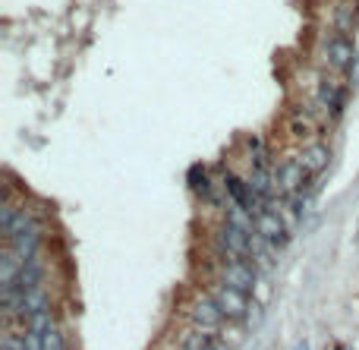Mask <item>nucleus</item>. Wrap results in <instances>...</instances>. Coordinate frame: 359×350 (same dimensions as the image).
I'll list each match as a JSON object with an SVG mask.
<instances>
[{
	"label": "nucleus",
	"mask_w": 359,
	"mask_h": 350,
	"mask_svg": "<svg viewBox=\"0 0 359 350\" xmlns=\"http://www.w3.org/2000/svg\"><path fill=\"white\" fill-rule=\"evenodd\" d=\"M218 274H220V284L237 287V290H243V293H252L258 287L255 262H220Z\"/></svg>",
	"instance_id": "1"
},
{
	"label": "nucleus",
	"mask_w": 359,
	"mask_h": 350,
	"mask_svg": "<svg viewBox=\"0 0 359 350\" xmlns=\"http://www.w3.org/2000/svg\"><path fill=\"white\" fill-rule=\"evenodd\" d=\"M211 300L220 306V312H224L230 322H237V318H246L249 316V293L237 290V287H227V284H214L211 287Z\"/></svg>",
	"instance_id": "2"
},
{
	"label": "nucleus",
	"mask_w": 359,
	"mask_h": 350,
	"mask_svg": "<svg viewBox=\"0 0 359 350\" xmlns=\"http://www.w3.org/2000/svg\"><path fill=\"white\" fill-rule=\"evenodd\" d=\"M350 83L359 85V38H356V60H353V66H350Z\"/></svg>",
	"instance_id": "15"
},
{
	"label": "nucleus",
	"mask_w": 359,
	"mask_h": 350,
	"mask_svg": "<svg viewBox=\"0 0 359 350\" xmlns=\"http://www.w3.org/2000/svg\"><path fill=\"white\" fill-rule=\"evenodd\" d=\"M44 309H50L48 290H44V287H35V290H29L25 293V300H22V322L29 316H35V312H44Z\"/></svg>",
	"instance_id": "10"
},
{
	"label": "nucleus",
	"mask_w": 359,
	"mask_h": 350,
	"mask_svg": "<svg viewBox=\"0 0 359 350\" xmlns=\"http://www.w3.org/2000/svg\"><path fill=\"white\" fill-rule=\"evenodd\" d=\"M22 325H25V331H31V335H48V331L54 328V316H50V309H44V312L29 316Z\"/></svg>",
	"instance_id": "11"
},
{
	"label": "nucleus",
	"mask_w": 359,
	"mask_h": 350,
	"mask_svg": "<svg viewBox=\"0 0 359 350\" xmlns=\"http://www.w3.org/2000/svg\"><path fill=\"white\" fill-rule=\"evenodd\" d=\"M255 234L262 237L268 246H287V240H290V230H287V221L281 218V211H271V209H265L262 215L255 218Z\"/></svg>",
	"instance_id": "3"
},
{
	"label": "nucleus",
	"mask_w": 359,
	"mask_h": 350,
	"mask_svg": "<svg viewBox=\"0 0 359 350\" xmlns=\"http://www.w3.org/2000/svg\"><path fill=\"white\" fill-rule=\"evenodd\" d=\"M290 127H293V133L296 136H312V123H309V120H300V117H293V123H290Z\"/></svg>",
	"instance_id": "14"
},
{
	"label": "nucleus",
	"mask_w": 359,
	"mask_h": 350,
	"mask_svg": "<svg viewBox=\"0 0 359 350\" xmlns=\"http://www.w3.org/2000/svg\"><path fill=\"white\" fill-rule=\"evenodd\" d=\"M41 281H44V265H41L38 259H31V262H25V265H22L19 278L13 281L10 287H16V290L29 293V290H35V287H41Z\"/></svg>",
	"instance_id": "7"
},
{
	"label": "nucleus",
	"mask_w": 359,
	"mask_h": 350,
	"mask_svg": "<svg viewBox=\"0 0 359 350\" xmlns=\"http://www.w3.org/2000/svg\"><path fill=\"white\" fill-rule=\"evenodd\" d=\"M325 54H328V64L334 66V70H346V66L353 64V41L344 38V35H331V38L325 41Z\"/></svg>",
	"instance_id": "6"
},
{
	"label": "nucleus",
	"mask_w": 359,
	"mask_h": 350,
	"mask_svg": "<svg viewBox=\"0 0 359 350\" xmlns=\"http://www.w3.org/2000/svg\"><path fill=\"white\" fill-rule=\"evenodd\" d=\"M214 344H218V337L202 328H189L186 335L180 337V350H214Z\"/></svg>",
	"instance_id": "9"
},
{
	"label": "nucleus",
	"mask_w": 359,
	"mask_h": 350,
	"mask_svg": "<svg viewBox=\"0 0 359 350\" xmlns=\"http://www.w3.org/2000/svg\"><path fill=\"white\" fill-rule=\"evenodd\" d=\"M328 161H331V155H328V148L321 146V142H309L306 148H302V164L309 167V174H321L328 167Z\"/></svg>",
	"instance_id": "8"
},
{
	"label": "nucleus",
	"mask_w": 359,
	"mask_h": 350,
	"mask_svg": "<svg viewBox=\"0 0 359 350\" xmlns=\"http://www.w3.org/2000/svg\"><path fill=\"white\" fill-rule=\"evenodd\" d=\"M189 318H192V328H202V331H218L220 325H224V312H220V306L214 303L211 297H199L192 303V309H189Z\"/></svg>",
	"instance_id": "5"
},
{
	"label": "nucleus",
	"mask_w": 359,
	"mask_h": 350,
	"mask_svg": "<svg viewBox=\"0 0 359 350\" xmlns=\"http://www.w3.org/2000/svg\"><path fill=\"white\" fill-rule=\"evenodd\" d=\"M334 35H344V38L353 35V13L350 10H337V13H334Z\"/></svg>",
	"instance_id": "12"
},
{
	"label": "nucleus",
	"mask_w": 359,
	"mask_h": 350,
	"mask_svg": "<svg viewBox=\"0 0 359 350\" xmlns=\"http://www.w3.org/2000/svg\"><path fill=\"white\" fill-rule=\"evenodd\" d=\"M296 350H309V347H306V341H300V344H296Z\"/></svg>",
	"instance_id": "16"
},
{
	"label": "nucleus",
	"mask_w": 359,
	"mask_h": 350,
	"mask_svg": "<svg viewBox=\"0 0 359 350\" xmlns=\"http://www.w3.org/2000/svg\"><path fill=\"white\" fill-rule=\"evenodd\" d=\"M41 350H66V337H63V331L57 328H50L48 335H44V344H41Z\"/></svg>",
	"instance_id": "13"
},
{
	"label": "nucleus",
	"mask_w": 359,
	"mask_h": 350,
	"mask_svg": "<svg viewBox=\"0 0 359 350\" xmlns=\"http://www.w3.org/2000/svg\"><path fill=\"white\" fill-rule=\"evenodd\" d=\"M309 177H312V174H309V167L302 164V158L300 161H287V164H281L277 167V174H274L277 190L287 192V196H296V192L306 190Z\"/></svg>",
	"instance_id": "4"
}]
</instances>
